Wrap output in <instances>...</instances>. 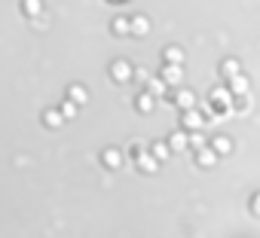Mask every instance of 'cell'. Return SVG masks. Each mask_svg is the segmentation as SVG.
Segmentation results:
<instances>
[{
  "instance_id": "obj_20",
  "label": "cell",
  "mask_w": 260,
  "mask_h": 238,
  "mask_svg": "<svg viewBox=\"0 0 260 238\" xmlns=\"http://www.w3.org/2000/svg\"><path fill=\"white\" fill-rule=\"evenodd\" d=\"M22 10H25V16H40L43 13V0H25V4H22Z\"/></svg>"
},
{
  "instance_id": "obj_17",
  "label": "cell",
  "mask_w": 260,
  "mask_h": 238,
  "mask_svg": "<svg viewBox=\"0 0 260 238\" xmlns=\"http://www.w3.org/2000/svg\"><path fill=\"white\" fill-rule=\"evenodd\" d=\"M147 31H150V22H147L144 16H135V19H132V34H135V37H144Z\"/></svg>"
},
{
  "instance_id": "obj_8",
  "label": "cell",
  "mask_w": 260,
  "mask_h": 238,
  "mask_svg": "<svg viewBox=\"0 0 260 238\" xmlns=\"http://www.w3.org/2000/svg\"><path fill=\"white\" fill-rule=\"evenodd\" d=\"M175 104H178L181 110H193V104H196V95H193L190 89H181V92L175 95Z\"/></svg>"
},
{
  "instance_id": "obj_28",
  "label": "cell",
  "mask_w": 260,
  "mask_h": 238,
  "mask_svg": "<svg viewBox=\"0 0 260 238\" xmlns=\"http://www.w3.org/2000/svg\"><path fill=\"white\" fill-rule=\"evenodd\" d=\"M114 4H123V0H114Z\"/></svg>"
},
{
  "instance_id": "obj_27",
  "label": "cell",
  "mask_w": 260,
  "mask_h": 238,
  "mask_svg": "<svg viewBox=\"0 0 260 238\" xmlns=\"http://www.w3.org/2000/svg\"><path fill=\"white\" fill-rule=\"evenodd\" d=\"M251 211H254V214H260V192L251 198Z\"/></svg>"
},
{
  "instance_id": "obj_7",
  "label": "cell",
  "mask_w": 260,
  "mask_h": 238,
  "mask_svg": "<svg viewBox=\"0 0 260 238\" xmlns=\"http://www.w3.org/2000/svg\"><path fill=\"white\" fill-rule=\"evenodd\" d=\"M101 162H104L107 168H120V165H123V153L110 147V150H104V153H101Z\"/></svg>"
},
{
  "instance_id": "obj_2",
  "label": "cell",
  "mask_w": 260,
  "mask_h": 238,
  "mask_svg": "<svg viewBox=\"0 0 260 238\" xmlns=\"http://www.w3.org/2000/svg\"><path fill=\"white\" fill-rule=\"evenodd\" d=\"M110 76H114L117 83H126V79L135 76V67L129 61H114V64H110Z\"/></svg>"
},
{
  "instance_id": "obj_26",
  "label": "cell",
  "mask_w": 260,
  "mask_h": 238,
  "mask_svg": "<svg viewBox=\"0 0 260 238\" xmlns=\"http://www.w3.org/2000/svg\"><path fill=\"white\" fill-rule=\"evenodd\" d=\"M202 113H205V116H214V104H211V98L202 104Z\"/></svg>"
},
{
  "instance_id": "obj_1",
  "label": "cell",
  "mask_w": 260,
  "mask_h": 238,
  "mask_svg": "<svg viewBox=\"0 0 260 238\" xmlns=\"http://www.w3.org/2000/svg\"><path fill=\"white\" fill-rule=\"evenodd\" d=\"M233 98H236V95H233L230 89H214V92H211V104L220 107L227 116H233Z\"/></svg>"
},
{
  "instance_id": "obj_16",
  "label": "cell",
  "mask_w": 260,
  "mask_h": 238,
  "mask_svg": "<svg viewBox=\"0 0 260 238\" xmlns=\"http://www.w3.org/2000/svg\"><path fill=\"white\" fill-rule=\"evenodd\" d=\"M43 123H46L49 129H58V126L64 123V113H61V110H46V113H43Z\"/></svg>"
},
{
  "instance_id": "obj_22",
  "label": "cell",
  "mask_w": 260,
  "mask_h": 238,
  "mask_svg": "<svg viewBox=\"0 0 260 238\" xmlns=\"http://www.w3.org/2000/svg\"><path fill=\"white\" fill-rule=\"evenodd\" d=\"M190 147H193V150H202V147H205V135H202V132H193V135H190Z\"/></svg>"
},
{
  "instance_id": "obj_12",
  "label": "cell",
  "mask_w": 260,
  "mask_h": 238,
  "mask_svg": "<svg viewBox=\"0 0 260 238\" xmlns=\"http://www.w3.org/2000/svg\"><path fill=\"white\" fill-rule=\"evenodd\" d=\"M168 147H171V150H187V147H190V135H187V132H175V135L168 138Z\"/></svg>"
},
{
  "instance_id": "obj_15",
  "label": "cell",
  "mask_w": 260,
  "mask_h": 238,
  "mask_svg": "<svg viewBox=\"0 0 260 238\" xmlns=\"http://www.w3.org/2000/svg\"><path fill=\"white\" fill-rule=\"evenodd\" d=\"M135 107H138L141 113H150V110H153V95H150V92H141V95L135 98Z\"/></svg>"
},
{
  "instance_id": "obj_4",
  "label": "cell",
  "mask_w": 260,
  "mask_h": 238,
  "mask_svg": "<svg viewBox=\"0 0 260 238\" xmlns=\"http://www.w3.org/2000/svg\"><path fill=\"white\" fill-rule=\"evenodd\" d=\"M202 126H205L202 113H196V110H184V129H190V132H199Z\"/></svg>"
},
{
  "instance_id": "obj_3",
  "label": "cell",
  "mask_w": 260,
  "mask_h": 238,
  "mask_svg": "<svg viewBox=\"0 0 260 238\" xmlns=\"http://www.w3.org/2000/svg\"><path fill=\"white\" fill-rule=\"evenodd\" d=\"M138 171H144V174H153V171H159V159L153 156V153H141L138 159Z\"/></svg>"
},
{
  "instance_id": "obj_6",
  "label": "cell",
  "mask_w": 260,
  "mask_h": 238,
  "mask_svg": "<svg viewBox=\"0 0 260 238\" xmlns=\"http://www.w3.org/2000/svg\"><path fill=\"white\" fill-rule=\"evenodd\" d=\"M165 89H168V83H165L162 76H150V79H147V92H150L153 98H162Z\"/></svg>"
},
{
  "instance_id": "obj_10",
  "label": "cell",
  "mask_w": 260,
  "mask_h": 238,
  "mask_svg": "<svg viewBox=\"0 0 260 238\" xmlns=\"http://www.w3.org/2000/svg\"><path fill=\"white\" fill-rule=\"evenodd\" d=\"M230 92H233L236 98H242V95L248 92V76H242V73L230 76Z\"/></svg>"
},
{
  "instance_id": "obj_23",
  "label": "cell",
  "mask_w": 260,
  "mask_h": 238,
  "mask_svg": "<svg viewBox=\"0 0 260 238\" xmlns=\"http://www.w3.org/2000/svg\"><path fill=\"white\" fill-rule=\"evenodd\" d=\"M61 113H64V119H73V116H77V104H73V101H64V104H61Z\"/></svg>"
},
{
  "instance_id": "obj_13",
  "label": "cell",
  "mask_w": 260,
  "mask_h": 238,
  "mask_svg": "<svg viewBox=\"0 0 260 238\" xmlns=\"http://www.w3.org/2000/svg\"><path fill=\"white\" fill-rule=\"evenodd\" d=\"M220 73H224V76H236V73H242V64L236 58H224V61H220Z\"/></svg>"
},
{
  "instance_id": "obj_25",
  "label": "cell",
  "mask_w": 260,
  "mask_h": 238,
  "mask_svg": "<svg viewBox=\"0 0 260 238\" xmlns=\"http://www.w3.org/2000/svg\"><path fill=\"white\" fill-rule=\"evenodd\" d=\"M135 79H138V83H147V79H150V73H147L144 67H135Z\"/></svg>"
},
{
  "instance_id": "obj_14",
  "label": "cell",
  "mask_w": 260,
  "mask_h": 238,
  "mask_svg": "<svg viewBox=\"0 0 260 238\" xmlns=\"http://www.w3.org/2000/svg\"><path fill=\"white\" fill-rule=\"evenodd\" d=\"M150 153H153V156L159 159V162H165V159L171 156V147H168V141H156V144L150 147Z\"/></svg>"
},
{
  "instance_id": "obj_11",
  "label": "cell",
  "mask_w": 260,
  "mask_h": 238,
  "mask_svg": "<svg viewBox=\"0 0 260 238\" xmlns=\"http://www.w3.org/2000/svg\"><path fill=\"white\" fill-rule=\"evenodd\" d=\"M211 150H214L217 156H227V153H233V141L220 135V138H214V141H211Z\"/></svg>"
},
{
  "instance_id": "obj_24",
  "label": "cell",
  "mask_w": 260,
  "mask_h": 238,
  "mask_svg": "<svg viewBox=\"0 0 260 238\" xmlns=\"http://www.w3.org/2000/svg\"><path fill=\"white\" fill-rule=\"evenodd\" d=\"M141 153H144V144H138V141H135V144L129 147V156H132V159H138Z\"/></svg>"
},
{
  "instance_id": "obj_21",
  "label": "cell",
  "mask_w": 260,
  "mask_h": 238,
  "mask_svg": "<svg viewBox=\"0 0 260 238\" xmlns=\"http://www.w3.org/2000/svg\"><path fill=\"white\" fill-rule=\"evenodd\" d=\"M165 64H184V49L168 46V49H165Z\"/></svg>"
},
{
  "instance_id": "obj_18",
  "label": "cell",
  "mask_w": 260,
  "mask_h": 238,
  "mask_svg": "<svg viewBox=\"0 0 260 238\" xmlns=\"http://www.w3.org/2000/svg\"><path fill=\"white\" fill-rule=\"evenodd\" d=\"M110 28H114V34L126 37V34H132V19H114V22H110Z\"/></svg>"
},
{
  "instance_id": "obj_9",
  "label": "cell",
  "mask_w": 260,
  "mask_h": 238,
  "mask_svg": "<svg viewBox=\"0 0 260 238\" xmlns=\"http://www.w3.org/2000/svg\"><path fill=\"white\" fill-rule=\"evenodd\" d=\"M214 162H217V153H214V150H208V147L196 150V165H202V168H211Z\"/></svg>"
},
{
  "instance_id": "obj_19",
  "label": "cell",
  "mask_w": 260,
  "mask_h": 238,
  "mask_svg": "<svg viewBox=\"0 0 260 238\" xmlns=\"http://www.w3.org/2000/svg\"><path fill=\"white\" fill-rule=\"evenodd\" d=\"M67 98H70L73 104H86V98H89V92H86L83 86H70V89H67Z\"/></svg>"
},
{
  "instance_id": "obj_5",
  "label": "cell",
  "mask_w": 260,
  "mask_h": 238,
  "mask_svg": "<svg viewBox=\"0 0 260 238\" xmlns=\"http://www.w3.org/2000/svg\"><path fill=\"white\" fill-rule=\"evenodd\" d=\"M162 79L168 86H178L181 79H184V67L181 64H165V70H162Z\"/></svg>"
}]
</instances>
